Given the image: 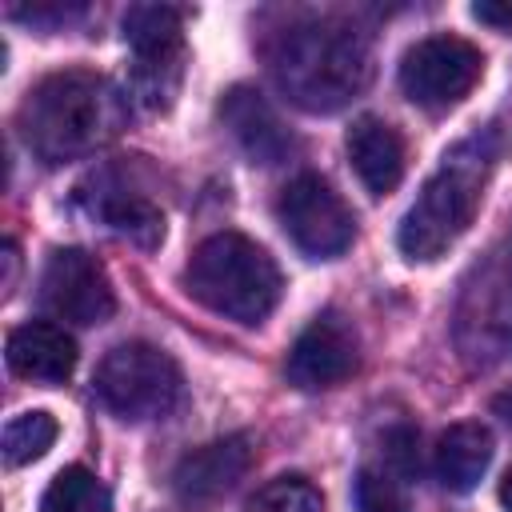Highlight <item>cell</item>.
Here are the masks:
<instances>
[{
	"mask_svg": "<svg viewBox=\"0 0 512 512\" xmlns=\"http://www.w3.org/2000/svg\"><path fill=\"white\" fill-rule=\"evenodd\" d=\"M28 152L44 164L80 160L128 128V96L100 72L68 68L28 88L16 112Z\"/></svg>",
	"mask_w": 512,
	"mask_h": 512,
	"instance_id": "cell-1",
	"label": "cell"
},
{
	"mask_svg": "<svg viewBox=\"0 0 512 512\" xmlns=\"http://www.w3.org/2000/svg\"><path fill=\"white\" fill-rule=\"evenodd\" d=\"M492 160H496L492 132L464 136L444 152V160L424 180L416 204L404 212L396 228V244L408 260H436L468 232V224L476 220Z\"/></svg>",
	"mask_w": 512,
	"mask_h": 512,
	"instance_id": "cell-2",
	"label": "cell"
},
{
	"mask_svg": "<svg viewBox=\"0 0 512 512\" xmlns=\"http://www.w3.org/2000/svg\"><path fill=\"white\" fill-rule=\"evenodd\" d=\"M280 88L308 112H336L372 76L368 40L336 20H312L280 36L272 52Z\"/></svg>",
	"mask_w": 512,
	"mask_h": 512,
	"instance_id": "cell-3",
	"label": "cell"
},
{
	"mask_svg": "<svg viewBox=\"0 0 512 512\" xmlns=\"http://www.w3.org/2000/svg\"><path fill=\"white\" fill-rule=\"evenodd\" d=\"M184 288L192 300L236 324H260L280 304L284 280L276 260L256 240L240 232H216L196 244L184 268Z\"/></svg>",
	"mask_w": 512,
	"mask_h": 512,
	"instance_id": "cell-4",
	"label": "cell"
},
{
	"mask_svg": "<svg viewBox=\"0 0 512 512\" xmlns=\"http://www.w3.org/2000/svg\"><path fill=\"white\" fill-rule=\"evenodd\" d=\"M96 396L120 420H164L184 400L180 364L144 340L116 344L96 368Z\"/></svg>",
	"mask_w": 512,
	"mask_h": 512,
	"instance_id": "cell-5",
	"label": "cell"
},
{
	"mask_svg": "<svg viewBox=\"0 0 512 512\" xmlns=\"http://www.w3.org/2000/svg\"><path fill=\"white\" fill-rule=\"evenodd\" d=\"M276 220L288 240L312 260H336L356 236V216L344 196L316 172H300L276 196Z\"/></svg>",
	"mask_w": 512,
	"mask_h": 512,
	"instance_id": "cell-6",
	"label": "cell"
},
{
	"mask_svg": "<svg viewBox=\"0 0 512 512\" xmlns=\"http://www.w3.org/2000/svg\"><path fill=\"white\" fill-rule=\"evenodd\" d=\"M484 72V56L464 36H424L400 60V88L412 104L440 112L460 104Z\"/></svg>",
	"mask_w": 512,
	"mask_h": 512,
	"instance_id": "cell-7",
	"label": "cell"
},
{
	"mask_svg": "<svg viewBox=\"0 0 512 512\" xmlns=\"http://www.w3.org/2000/svg\"><path fill=\"white\" fill-rule=\"evenodd\" d=\"M124 40L136 56V96L152 108L168 104L184 60V20L168 4H136L124 12Z\"/></svg>",
	"mask_w": 512,
	"mask_h": 512,
	"instance_id": "cell-8",
	"label": "cell"
},
{
	"mask_svg": "<svg viewBox=\"0 0 512 512\" xmlns=\"http://www.w3.org/2000/svg\"><path fill=\"white\" fill-rule=\"evenodd\" d=\"M40 304L68 324H104L116 312V292L104 264L84 248H56L40 272Z\"/></svg>",
	"mask_w": 512,
	"mask_h": 512,
	"instance_id": "cell-9",
	"label": "cell"
},
{
	"mask_svg": "<svg viewBox=\"0 0 512 512\" xmlns=\"http://www.w3.org/2000/svg\"><path fill=\"white\" fill-rule=\"evenodd\" d=\"M360 364V340L356 328L340 316V312H320L288 348V380L296 388H332L340 380H348Z\"/></svg>",
	"mask_w": 512,
	"mask_h": 512,
	"instance_id": "cell-10",
	"label": "cell"
},
{
	"mask_svg": "<svg viewBox=\"0 0 512 512\" xmlns=\"http://www.w3.org/2000/svg\"><path fill=\"white\" fill-rule=\"evenodd\" d=\"M256 452H252V440L244 432L236 436H224V440H212L204 448H192L176 472H172V488L180 500L188 504H204V500H216L224 492H232L248 468H252Z\"/></svg>",
	"mask_w": 512,
	"mask_h": 512,
	"instance_id": "cell-11",
	"label": "cell"
},
{
	"mask_svg": "<svg viewBox=\"0 0 512 512\" xmlns=\"http://www.w3.org/2000/svg\"><path fill=\"white\" fill-rule=\"evenodd\" d=\"M220 116H224L228 132L240 140V148H244L256 164H280V160L296 148V140H292V132L284 128V120L276 116V108H272L256 88H248V84H236V88L224 96Z\"/></svg>",
	"mask_w": 512,
	"mask_h": 512,
	"instance_id": "cell-12",
	"label": "cell"
},
{
	"mask_svg": "<svg viewBox=\"0 0 512 512\" xmlns=\"http://www.w3.org/2000/svg\"><path fill=\"white\" fill-rule=\"evenodd\" d=\"M4 360L16 376L36 384H64L76 372V340L48 320H28L8 332Z\"/></svg>",
	"mask_w": 512,
	"mask_h": 512,
	"instance_id": "cell-13",
	"label": "cell"
},
{
	"mask_svg": "<svg viewBox=\"0 0 512 512\" xmlns=\"http://www.w3.org/2000/svg\"><path fill=\"white\" fill-rule=\"evenodd\" d=\"M348 160L372 196H388L404 176V136L380 116H360L348 128Z\"/></svg>",
	"mask_w": 512,
	"mask_h": 512,
	"instance_id": "cell-14",
	"label": "cell"
},
{
	"mask_svg": "<svg viewBox=\"0 0 512 512\" xmlns=\"http://www.w3.org/2000/svg\"><path fill=\"white\" fill-rule=\"evenodd\" d=\"M492 432L480 420H460L436 440V480L448 492H472L492 464Z\"/></svg>",
	"mask_w": 512,
	"mask_h": 512,
	"instance_id": "cell-15",
	"label": "cell"
},
{
	"mask_svg": "<svg viewBox=\"0 0 512 512\" xmlns=\"http://www.w3.org/2000/svg\"><path fill=\"white\" fill-rule=\"evenodd\" d=\"M92 212H96L112 232H120L124 240H132V244H140V248H156L160 236H164V216H160V208H156L148 196L128 192V188H120V184L100 188V196L92 200Z\"/></svg>",
	"mask_w": 512,
	"mask_h": 512,
	"instance_id": "cell-16",
	"label": "cell"
},
{
	"mask_svg": "<svg viewBox=\"0 0 512 512\" xmlns=\"http://www.w3.org/2000/svg\"><path fill=\"white\" fill-rule=\"evenodd\" d=\"M40 512H112V492L96 480V472L72 464L52 476L40 496Z\"/></svg>",
	"mask_w": 512,
	"mask_h": 512,
	"instance_id": "cell-17",
	"label": "cell"
},
{
	"mask_svg": "<svg viewBox=\"0 0 512 512\" xmlns=\"http://www.w3.org/2000/svg\"><path fill=\"white\" fill-rule=\"evenodd\" d=\"M56 420L48 416V412H20V416H12L8 424H4V464L8 468H20V464H28V460H40L48 448H52V440H56Z\"/></svg>",
	"mask_w": 512,
	"mask_h": 512,
	"instance_id": "cell-18",
	"label": "cell"
},
{
	"mask_svg": "<svg viewBox=\"0 0 512 512\" xmlns=\"http://www.w3.org/2000/svg\"><path fill=\"white\" fill-rule=\"evenodd\" d=\"M244 512H324V496L304 476H276L248 500Z\"/></svg>",
	"mask_w": 512,
	"mask_h": 512,
	"instance_id": "cell-19",
	"label": "cell"
},
{
	"mask_svg": "<svg viewBox=\"0 0 512 512\" xmlns=\"http://www.w3.org/2000/svg\"><path fill=\"white\" fill-rule=\"evenodd\" d=\"M352 508L356 512H408V500L384 468H360L352 484Z\"/></svg>",
	"mask_w": 512,
	"mask_h": 512,
	"instance_id": "cell-20",
	"label": "cell"
},
{
	"mask_svg": "<svg viewBox=\"0 0 512 512\" xmlns=\"http://www.w3.org/2000/svg\"><path fill=\"white\" fill-rule=\"evenodd\" d=\"M472 16L480 24H492V28H512V4H488V0H480V4H472Z\"/></svg>",
	"mask_w": 512,
	"mask_h": 512,
	"instance_id": "cell-21",
	"label": "cell"
},
{
	"mask_svg": "<svg viewBox=\"0 0 512 512\" xmlns=\"http://www.w3.org/2000/svg\"><path fill=\"white\" fill-rule=\"evenodd\" d=\"M492 412H496L504 424H512V388H504V392L492 400Z\"/></svg>",
	"mask_w": 512,
	"mask_h": 512,
	"instance_id": "cell-22",
	"label": "cell"
},
{
	"mask_svg": "<svg viewBox=\"0 0 512 512\" xmlns=\"http://www.w3.org/2000/svg\"><path fill=\"white\" fill-rule=\"evenodd\" d=\"M500 504L512 512V464H508V472H504V480H500Z\"/></svg>",
	"mask_w": 512,
	"mask_h": 512,
	"instance_id": "cell-23",
	"label": "cell"
}]
</instances>
